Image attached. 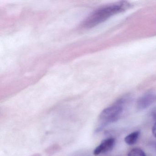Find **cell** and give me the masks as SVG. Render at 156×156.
<instances>
[{"label":"cell","mask_w":156,"mask_h":156,"mask_svg":"<svg viewBox=\"0 0 156 156\" xmlns=\"http://www.w3.org/2000/svg\"><path fill=\"white\" fill-rule=\"evenodd\" d=\"M124 99H120L101 112L98 119V129H101L110 123L115 122L119 118L124 110Z\"/></svg>","instance_id":"2"},{"label":"cell","mask_w":156,"mask_h":156,"mask_svg":"<svg viewBox=\"0 0 156 156\" xmlns=\"http://www.w3.org/2000/svg\"><path fill=\"white\" fill-rule=\"evenodd\" d=\"M131 7L127 1H119L105 5L94 11L84 21L82 27L90 29L105 21L112 16L125 12Z\"/></svg>","instance_id":"1"},{"label":"cell","mask_w":156,"mask_h":156,"mask_svg":"<svg viewBox=\"0 0 156 156\" xmlns=\"http://www.w3.org/2000/svg\"><path fill=\"white\" fill-rule=\"evenodd\" d=\"M115 144V139L113 138H108L104 140L95 149L94 151V155L97 156L110 151L114 147Z\"/></svg>","instance_id":"4"},{"label":"cell","mask_w":156,"mask_h":156,"mask_svg":"<svg viewBox=\"0 0 156 156\" xmlns=\"http://www.w3.org/2000/svg\"><path fill=\"white\" fill-rule=\"evenodd\" d=\"M128 156H147V155L141 149L136 148L129 152Z\"/></svg>","instance_id":"6"},{"label":"cell","mask_w":156,"mask_h":156,"mask_svg":"<svg viewBox=\"0 0 156 156\" xmlns=\"http://www.w3.org/2000/svg\"><path fill=\"white\" fill-rule=\"evenodd\" d=\"M156 103V94L148 93L140 98L137 102V107L139 109L143 110L149 107Z\"/></svg>","instance_id":"3"},{"label":"cell","mask_w":156,"mask_h":156,"mask_svg":"<svg viewBox=\"0 0 156 156\" xmlns=\"http://www.w3.org/2000/svg\"><path fill=\"white\" fill-rule=\"evenodd\" d=\"M140 131H136L129 134L125 137V142L129 145H133L136 144L139 137Z\"/></svg>","instance_id":"5"},{"label":"cell","mask_w":156,"mask_h":156,"mask_svg":"<svg viewBox=\"0 0 156 156\" xmlns=\"http://www.w3.org/2000/svg\"><path fill=\"white\" fill-rule=\"evenodd\" d=\"M152 131L153 136L156 138V121L152 127Z\"/></svg>","instance_id":"7"}]
</instances>
